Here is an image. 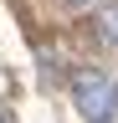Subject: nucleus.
<instances>
[{"mask_svg": "<svg viewBox=\"0 0 118 123\" xmlns=\"http://www.w3.org/2000/svg\"><path fill=\"white\" fill-rule=\"evenodd\" d=\"M62 5H72V10H87V5H98V0H62Z\"/></svg>", "mask_w": 118, "mask_h": 123, "instance_id": "f03ea898", "label": "nucleus"}, {"mask_svg": "<svg viewBox=\"0 0 118 123\" xmlns=\"http://www.w3.org/2000/svg\"><path fill=\"white\" fill-rule=\"evenodd\" d=\"M0 123H5V118H0Z\"/></svg>", "mask_w": 118, "mask_h": 123, "instance_id": "7ed1b4c3", "label": "nucleus"}, {"mask_svg": "<svg viewBox=\"0 0 118 123\" xmlns=\"http://www.w3.org/2000/svg\"><path fill=\"white\" fill-rule=\"evenodd\" d=\"M72 98H77V108L93 123H103V118H113V82L103 72H77L72 77Z\"/></svg>", "mask_w": 118, "mask_h": 123, "instance_id": "f257e3e1", "label": "nucleus"}]
</instances>
